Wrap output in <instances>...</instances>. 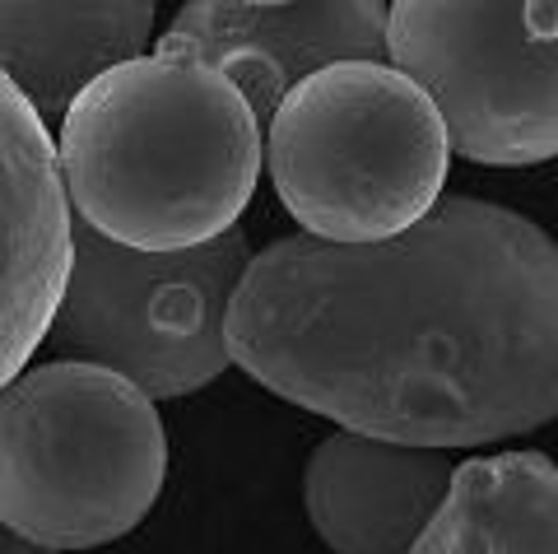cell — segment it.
<instances>
[{
  "label": "cell",
  "mask_w": 558,
  "mask_h": 554,
  "mask_svg": "<svg viewBox=\"0 0 558 554\" xmlns=\"http://www.w3.org/2000/svg\"><path fill=\"white\" fill-rule=\"evenodd\" d=\"M154 38L149 0H84V5H33L0 0V75L28 98L38 121L65 127L84 89L140 61Z\"/></svg>",
  "instance_id": "30bf717a"
},
{
  "label": "cell",
  "mask_w": 558,
  "mask_h": 554,
  "mask_svg": "<svg viewBox=\"0 0 558 554\" xmlns=\"http://www.w3.org/2000/svg\"><path fill=\"white\" fill-rule=\"evenodd\" d=\"M242 229L186 252H135L75 219V252L47 345L126 377L149 401L191 396L233 363L229 313L252 266Z\"/></svg>",
  "instance_id": "5b68a950"
},
{
  "label": "cell",
  "mask_w": 558,
  "mask_h": 554,
  "mask_svg": "<svg viewBox=\"0 0 558 554\" xmlns=\"http://www.w3.org/2000/svg\"><path fill=\"white\" fill-rule=\"evenodd\" d=\"M442 112L391 61H340L303 80L266 131L275 196L326 242H387L442 201Z\"/></svg>",
  "instance_id": "277c9868"
},
{
  "label": "cell",
  "mask_w": 558,
  "mask_h": 554,
  "mask_svg": "<svg viewBox=\"0 0 558 554\" xmlns=\"http://www.w3.org/2000/svg\"><path fill=\"white\" fill-rule=\"evenodd\" d=\"M57 159L75 219L135 252H186L238 229L266 127L219 71L149 51L80 94Z\"/></svg>",
  "instance_id": "7a4b0ae2"
},
{
  "label": "cell",
  "mask_w": 558,
  "mask_h": 554,
  "mask_svg": "<svg viewBox=\"0 0 558 554\" xmlns=\"http://www.w3.org/2000/svg\"><path fill=\"white\" fill-rule=\"evenodd\" d=\"M387 33L391 5L381 0H201L154 51L219 71L270 131L279 103L326 65L387 61Z\"/></svg>",
  "instance_id": "52a82bcc"
},
{
  "label": "cell",
  "mask_w": 558,
  "mask_h": 554,
  "mask_svg": "<svg viewBox=\"0 0 558 554\" xmlns=\"http://www.w3.org/2000/svg\"><path fill=\"white\" fill-rule=\"evenodd\" d=\"M447 447H410L368 434L322 438L303 471L312 531L330 554H410L451 490Z\"/></svg>",
  "instance_id": "9c48e42d"
},
{
  "label": "cell",
  "mask_w": 558,
  "mask_h": 554,
  "mask_svg": "<svg viewBox=\"0 0 558 554\" xmlns=\"http://www.w3.org/2000/svg\"><path fill=\"white\" fill-rule=\"evenodd\" d=\"M0 554H57V550L33 545V541H24V535H14L5 522H0Z\"/></svg>",
  "instance_id": "7c38bea8"
},
{
  "label": "cell",
  "mask_w": 558,
  "mask_h": 554,
  "mask_svg": "<svg viewBox=\"0 0 558 554\" xmlns=\"http://www.w3.org/2000/svg\"><path fill=\"white\" fill-rule=\"evenodd\" d=\"M229 350L260 387L349 434L475 447L558 414V242L442 196L387 242L289 233L252 256Z\"/></svg>",
  "instance_id": "6da1fadb"
},
{
  "label": "cell",
  "mask_w": 558,
  "mask_h": 554,
  "mask_svg": "<svg viewBox=\"0 0 558 554\" xmlns=\"http://www.w3.org/2000/svg\"><path fill=\"white\" fill-rule=\"evenodd\" d=\"M163 475V420L126 377L51 359L0 392V522L24 541L108 545L149 517Z\"/></svg>",
  "instance_id": "3957f363"
},
{
  "label": "cell",
  "mask_w": 558,
  "mask_h": 554,
  "mask_svg": "<svg viewBox=\"0 0 558 554\" xmlns=\"http://www.w3.org/2000/svg\"><path fill=\"white\" fill-rule=\"evenodd\" d=\"M75 252L57 141L0 75V392L51 336Z\"/></svg>",
  "instance_id": "ba28073f"
},
{
  "label": "cell",
  "mask_w": 558,
  "mask_h": 554,
  "mask_svg": "<svg viewBox=\"0 0 558 554\" xmlns=\"http://www.w3.org/2000/svg\"><path fill=\"white\" fill-rule=\"evenodd\" d=\"M387 57L433 98L451 149L470 164L558 159V0H400Z\"/></svg>",
  "instance_id": "8992f818"
},
{
  "label": "cell",
  "mask_w": 558,
  "mask_h": 554,
  "mask_svg": "<svg viewBox=\"0 0 558 554\" xmlns=\"http://www.w3.org/2000/svg\"><path fill=\"white\" fill-rule=\"evenodd\" d=\"M410 554H558V466L545 453L461 461Z\"/></svg>",
  "instance_id": "8fae6325"
}]
</instances>
